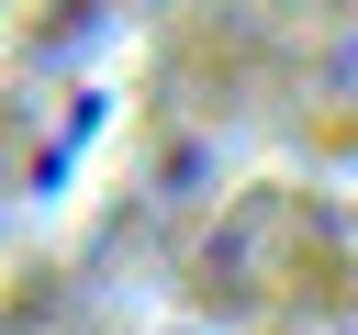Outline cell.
<instances>
[{"mask_svg":"<svg viewBox=\"0 0 358 335\" xmlns=\"http://www.w3.org/2000/svg\"><path fill=\"white\" fill-rule=\"evenodd\" d=\"M291 11H336V0H291Z\"/></svg>","mask_w":358,"mask_h":335,"instance_id":"1","label":"cell"},{"mask_svg":"<svg viewBox=\"0 0 358 335\" xmlns=\"http://www.w3.org/2000/svg\"><path fill=\"white\" fill-rule=\"evenodd\" d=\"M145 11H157V0H145Z\"/></svg>","mask_w":358,"mask_h":335,"instance_id":"2","label":"cell"}]
</instances>
